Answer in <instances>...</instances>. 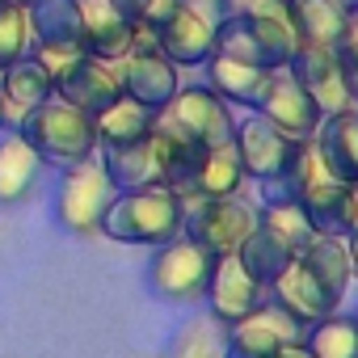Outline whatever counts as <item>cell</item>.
Returning a JSON list of instances; mask_svg holds the SVG:
<instances>
[{
    "label": "cell",
    "mask_w": 358,
    "mask_h": 358,
    "mask_svg": "<svg viewBox=\"0 0 358 358\" xmlns=\"http://www.w3.org/2000/svg\"><path fill=\"white\" fill-rule=\"evenodd\" d=\"M257 228V207H249L241 194L228 199H190L182 236L203 245L211 257H228L241 249V241Z\"/></svg>",
    "instance_id": "7"
},
{
    "label": "cell",
    "mask_w": 358,
    "mask_h": 358,
    "mask_svg": "<svg viewBox=\"0 0 358 358\" xmlns=\"http://www.w3.org/2000/svg\"><path fill=\"white\" fill-rule=\"evenodd\" d=\"M257 114L270 122V127H278L282 135H291V139H312L316 135V127H320V106L287 76V72H274L270 76V85H266V93H262V101H257Z\"/></svg>",
    "instance_id": "15"
},
{
    "label": "cell",
    "mask_w": 358,
    "mask_h": 358,
    "mask_svg": "<svg viewBox=\"0 0 358 358\" xmlns=\"http://www.w3.org/2000/svg\"><path fill=\"white\" fill-rule=\"evenodd\" d=\"M17 131L34 143V152L43 160H51L59 169L80 164V160H93L97 148H101L97 143V131H93V118L85 110L68 106L64 97H47Z\"/></svg>",
    "instance_id": "2"
},
{
    "label": "cell",
    "mask_w": 358,
    "mask_h": 358,
    "mask_svg": "<svg viewBox=\"0 0 358 358\" xmlns=\"http://www.w3.org/2000/svg\"><path fill=\"white\" fill-rule=\"evenodd\" d=\"M303 329L282 303H274L270 295L236 324H228V358H278L282 345L303 341Z\"/></svg>",
    "instance_id": "10"
},
{
    "label": "cell",
    "mask_w": 358,
    "mask_h": 358,
    "mask_svg": "<svg viewBox=\"0 0 358 358\" xmlns=\"http://www.w3.org/2000/svg\"><path fill=\"white\" fill-rule=\"evenodd\" d=\"M182 68H177L169 55H160V47H131L122 59H118V80H122V93L143 101L148 110H164L177 89H182V76H177Z\"/></svg>",
    "instance_id": "12"
},
{
    "label": "cell",
    "mask_w": 358,
    "mask_h": 358,
    "mask_svg": "<svg viewBox=\"0 0 358 358\" xmlns=\"http://www.w3.org/2000/svg\"><path fill=\"white\" fill-rule=\"evenodd\" d=\"M266 295H270V291L257 287V282L245 274V266L236 262V253L215 257V270H211V282H207V312H211L220 324L245 320Z\"/></svg>",
    "instance_id": "17"
},
{
    "label": "cell",
    "mask_w": 358,
    "mask_h": 358,
    "mask_svg": "<svg viewBox=\"0 0 358 358\" xmlns=\"http://www.w3.org/2000/svg\"><path fill=\"white\" fill-rule=\"evenodd\" d=\"M345 34L358 38V0H345Z\"/></svg>",
    "instance_id": "35"
},
{
    "label": "cell",
    "mask_w": 358,
    "mask_h": 358,
    "mask_svg": "<svg viewBox=\"0 0 358 358\" xmlns=\"http://www.w3.org/2000/svg\"><path fill=\"white\" fill-rule=\"evenodd\" d=\"M333 55H337V68H341V80H345V93H350V106L358 110V38H341L337 47H333Z\"/></svg>",
    "instance_id": "33"
},
{
    "label": "cell",
    "mask_w": 358,
    "mask_h": 358,
    "mask_svg": "<svg viewBox=\"0 0 358 358\" xmlns=\"http://www.w3.org/2000/svg\"><path fill=\"white\" fill-rule=\"evenodd\" d=\"M270 299H274V303H282L299 324H312V320H320V316H329V312H337V308H341V303H337V299H333V295L312 278V274H308V266H303L299 257H295V262H291V270L270 287Z\"/></svg>",
    "instance_id": "26"
},
{
    "label": "cell",
    "mask_w": 358,
    "mask_h": 358,
    "mask_svg": "<svg viewBox=\"0 0 358 358\" xmlns=\"http://www.w3.org/2000/svg\"><path fill=\"white\" fill-rule=\"evenodd\" d=\"M34 30H30V5L26 0H0V72L30 55Z\"/></svg>",
    "instance_id": "31"
},
{
    "label": "cell",
    "mask_w": 358,
    "mask_h": 358,
    "mask_svg": "<svg viewBox=\"0 0 358 358\" xmlns=\"http://www.w3.org/2000/svg\"><path fill=\"white\" fill-rule=\"evenodd\" d=\"M312 148L324 177H337V182L358 190V110L324 114L312 135Z\"/></svg>",
    "instance_id": "18"
},
{
    "label": "cell",
    "mask_w": 358,
    "mask_h": 358,
    "mask_svg": "<svg viewBox=\"0 0 358 358\" xmlns=\"http://www.w3.org/2000/svg\"><path fill=\"white\" fill-rule=\"evenodd\" d=\"M232 143H236V152H241L245 177H249V182H257V186H266V182L287 177V173L303 160V152H308L312 139H291V135H282L278 127H270V122L253 110L249 118L236 122V139H232Z\"/></svg>",
    "instance_id": "8"
},
{
    "label": "cell",
    "mask_w": 358,
    "mask_h": 358,
    "mask_svg": "<svg viewBox=\"0 0 358 358\" xmlns=\"http://www.w3.org/2000/svg\"><path fill=\"white\" fill-rule=\"evenodd\" d=\"M299 257V249L282 236V232H274L270 224H262L257 220V228L241 241V249H236V262L245 266V274L257 282V287H274L287 270H291V262Z\"/></svg>",
    "instance_id": "22"
},
{
    "label": "cell",
    "mask_w": 358,
    "mask_h": 358,
    "mask_svg": "<svg viewBox=\"0 0 358 358\" xmlns=\"http://www.w3.org/2000/svg\"><path fill=\"white\" fill-rule=\"evenodd\" d=\"M299 262L308 266V274L341 303L350 282H354V266H350V253H345V241L341 236H312L303 249H299Z\"/></svg>",
    "instance_id": "27"
},
{
    "label": "cell",
    "mask_w": 358,
    "mask_h": 358,
    "mask_svg": "<svg viewBox=\"0 0 358 358\" xmlns=\"http://www.w3.org/2000/svg\"><path fill=\"white\" fill-rule=\"evenodd\" d=\"M110 5H114L131 26H139V22H152V17L169 5V0H110Z\"/></svg>",
    "instance_id": "34"
},
{
    "label": "cell",
    "mask_w": 358,
    "mask_h": 358,
    "mask_svg": "<svg viewBox=\"0 0 358 358\" xmlns=\"http://www.w3.org/2000/svg\"><path fill=\"white\" fill-rule=\"evenodd\" d=\"M30 5V55L47 68L51 80H59L76 59H85L80 43V0H26Z\"/></svg>",
    "instance_id": "5"
},
{
    "label": "cell",
    "mask_w": 358,
    "mask_h": 358,
    "mask_svg": "<svg viewBox=\"0 0 358 358\" xmlns=\"http://www.w3.org/2000/svg\"><path fill=\"white\" fill-rule=\"evenodd\" d=\"M215 22L220 13L207 9V0H169L148 26L160 55H169L177 68H203L215 55Z\"/></svg>",
    "instance_id": "3"
},
{
    "label": "cell",
    "mask_w": 358,
    "mask_h": 358,
    "mask_svg": "<svg viewBox=\"0 0 358 358\" xmlns=\"http://www.w3.org/2000/svg\"><path fill=\"white\" fill-rule=\"evenodd\" d=\"M245 164H241V152L236 143H220V148H207L194 177H190V186H186V203L190 199H228V194H241L245 190Z\"/></svg>",
    "instance_id": "25"
},
{
    "label": "cell",
    "mask_w": 358,
    "mask_h": 358,
    "mask_svg": "<svg viewBox=\"0 0 358 358\" xmlns=\"http://www.w3.org/2000/svg\"><path fill=\"white\" fill-rule=\"evenodd\" d=\"M211 270H215V257L203 245H194L190 236H173V241L152 249L148 287L164 303H203Z\"/></svg>",
    "instance_id": "4"
},
{
    "label": "cell",
    "mask_w": 358,
    "mask_h": 358,
    "mask_svg": "<svg viewBox=\"0 0 358 358\" xmlns=\"http://www.w3.org/2000/svg\"><path fill=\"white\" fill-rule=\"evenodd\" d=\"M47 97H55V80L47 76V68L34 59V55H26V59H17L13 68H5L0 72V101H5V127H22Z\"/></svg>",
    "instance_id": "20"
},
{
    "label": "cell",
    "mask_w": 358,
    "mask_h": 358,
    "mask_svg": "<svg viewBox=\"0 0 358 358\" xmlns=\"http://www.w3.org/2000/svg\"><path fill=\"white\" fill-rule=\"evenodd\" d=\"M278 358H316V354H312L303 341H291V345H282V350H278Z\"/></svg>",
    "instance_id": "36"
},
{
    "label": "cell",
    "mask_w": 358,
    "mask_h": 358,
    "mask_svg": "<svg viewBox=\"0 0 358 358\" xmlns=\"http://www.w3.org/2000/svg\"><path fill=\"white\" fill-rule=\"evenodd\" d=\"M203 72H207V89L215 97H224L232 110L236 106L241 110H257V101H262V93H266V85L274 76L266 68H253V64H241V59H228V55H211L203 64Z\"/></svg>",
    "instance_id": "23"
},
{
    "label": "cell",
    "mask_w": 358,
    "mask_h": 358,
    "mask_svg": "<svg viewBox=\"0 0 358 358\" xmlns=\"http://www.w3.org/2000/svg\"><path fill=\"white\" fill-rule=\"evenodd\" d=\"M345 253H350V266H354V278H358V228L345 236Z\"/></svg>",
    "instance_id": "37"
},
{
    "label": "cell",
    "mask_w": 358,
    "mask_h": 358,
    "mask_svg": "<svg viewBox=\"0 0 358 358\" xmlns=\"http://www.w3.org/2000/svg\"><path fill=\"white\" fill-rule=\"evenodd\" d=\"M55 97H64L68 106L85 110L89 118L101 114L110 101L122 97V80H118V64H106V59H76L59 80H55Z\"/></svg>",
    "instance_id": "16"
},
{
    "label": "cell",
    "mask_w": 358,
    "mask_h": 358,
    "mask_svg": "<svg viewBox=\"0 0 358 358\" xmlns=\"http://www.w3.org/2000/svg\"><path fill=\"white\" fill-rule=\"evenodd\" d=\"M118 190L106 182V173L97 160H80V164H68L64 177H59V190H55V220L64 232L72 236H93L101 228V215L110 207Z\"/></svg>",
    "instance_id": "9"
},
{
    "label": "cell",
    "mask_w": 358,
    "mask_h": 358,
    "mask_svg": "<svg viewBox=\"0 0 358 358\" xmlns=\"http://www.w3.org/2000/svg\"><path fill=\"white\" fill-rule=\"evenodd\" d=\"M156 122L173 127L177 135H186L199 148H220V143L236 139L232 106L224 97H215L207 85H182L164 110H156Z\"/></svg>",
    "instance_id": "6"
},
{
    "label": "cell",
    "mask_w": 358,
    "mask_h": 358,
    "mask_svg": "<svg viewBox=\"0 0 358 358\" xmlns=\"http://www.w3.org/2000/svg\"><path fill=\"white\" fill-rule=\"evenodd\" d=\"M186 224V199L169 186H148V190H122L110 199L101 215V236L118 245H164L173 236H182Z\"/></svg>",
    "instance_id": "1"
},
{
    "label": "cell",
    "mask_w": 358,
    "mask_h": 358,
    "mask_svg": "<svg viewBox=\"0 0 358 358\" xmlns=\"http://www.w3.org/2000/svg\"><path fill=\"white\" fill-rule=\"evenodd\" d=\"M303 345L316 358H358V316L354 312H329L303 329Z\"/></svg>",
    "instance_id": "29"
},
{
    "label": "cell",
    "mask_w": 358,
    "mask_h": 358,
    "mask_svg": "<svg viewBox=\"0 0 358 358\" xmlns=\"http://www.w3.org/2000/svg\"><path fill=\"white\" fill-rule=\"evenodd\" d=\"M316 106L320 114H341V110H354L350 106V93H345V80H341V68H337V55L333 47H295L291 64L282 68Z\"/></svg>",
    "instance_id": "14"
},
{
    "label": "cell",
    "mask_w": 358,
    "mask_h": 358,
    "mask_svg": "<svg viewBox=\"0 0 358 358\" xmlns=\"http://www.w3.org/2000/svg\"><path fill=\"white\" fill-rule=\"evenodd\" d=\"M101 173L106 182L122 194V190H148V186H164L169 177V156H164V135L152 127L143 139L135 143H118V148H101Z\"/></svg>",
    "instance_id": "11"
},
{
    "label": "cell",
    "mask_w": 358,
    "mask_h": 358,
    "mask_svg": "<svg viewBox=\"0 0 358 358\" xmlns=\"http://www.w3.org/2000/svg\"><path fill=\"white\" fill-rule=\"evenodd\" d=\"M299 211L308 215V228L316 236H350L358 228V190L337 177L316 173L299 194Z\"/></svg>",
    "instance_id": "13"
},
{
    "label": "cell",
    "mask_w": 358,
    "mask_h": 358,
    "mask_svg": "<svg viewBox=\"0 0 358 358\" xmlns=\"http://www.w3.org/2000/svg\"><path fill=\"white\" fill-rule=\"evenodd\" d=\"M0 131H9V127H5V101H0Z\"/></svg>",
    "instance_id": "38"
},
{
    "label": "cell",
    "mask_w": 358,
    "mask_h": 358,
    "mask_svg": "<svg viewBox=\"0 0 358 358\" xmlns=\"http://www.w3.org/2000/svg\"><path fill=\"white\" fill-rule=\"evenodd\" d=\"M299 47H337L345 38V0H282Z\"/></svg>",
    "instance_id": "24"
},
{
    "label": "cell",
    "mask_w": 358,
    "mask_h": 358,
    "mask_svg": "<svg viewBox=\"0 0 358 358\" xmlns=\"http://www.w3.org/2000/svg\"><path fill=\"white\" fill-rule=\"evenodd\" d=\"M156 127V110H148L143 101H135V97H118V101H110L101 114H93V131H97V143L101 148H118V143H135V139H143L148 131Z\"/></svg>",
    "instance_id": "28"
},
{
    "label": "cell",
    "mask_w": 358,
    "mask_h": 358,
    "mask_svg": "<svg viewBox=\"0 0 358 358\" xmlns=\"http://www.w3.org/2000/svg\"><path fill=\"white\" fill-rule=\"evenodd\" d=\"M80 43H85V55L118 64L135 43V26L110 0H80Z\"/></svg>",
    "instance_id": "19"
},
{
    "label": "cell",
    "mask_w": 358,
    "mask_h": 358,
    "mask_svg": "<svg viewBox=\"0 0 358 358\" xmlns=\"http://www.w3.org/2000/svg\"><path fill=\"white\" fill-rule=\"evenodd\" d=\"M43 156L22 131H0V207H17L34 194L38 177H43Z\"/></svg>",
    "instance_id": "21"
},
{
    "label": "cell",
    "mask_w": 358,
    "mask_h": 358,
    "mask_svg": "<svg viewBox=\"0 0 358 358\" xmlns=\"http://www.w3.org/2000/svg\"><path fill=\"white\" fill-rule=\"evenodd\" d=\"M257 220H262V224H270L274 232H282L295 249H303V245L316 236V232L308 228V215L299 211V203H266V207L257 211Z\"/></svg>",
    "instance_id": "32"
},
{
    "label": "cell",
    "mask_w": 358,
    "mask_h": 358,
    "mask_svg": "<svg viewBox=\"0 0 358 358\" xmlns=\"http://www.w3.org/2000/svg\"><path fill=\"white\" fill-rule=\"evenodd\" d=\"M169 358H228V324H220L211 312L186 320L169 345Z\"/></svg>",
    "instance_id": "30"
}]
</instances>
